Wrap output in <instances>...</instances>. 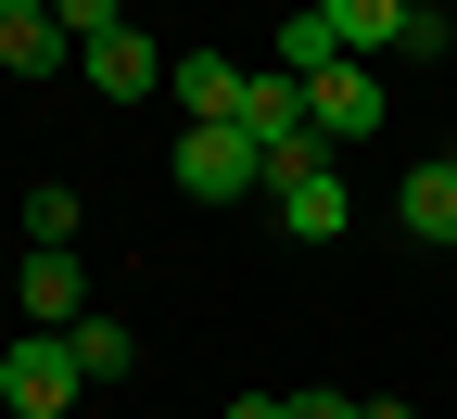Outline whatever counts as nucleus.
<instances>
[{
    "instance_id": "f257e3e1",
    "label": "nucleus",
    "mask_w": 457,
    "mask_h": 419,
    "mask_svg": "<svg viewBox=\"0 0 457 419\" xmlns=\"http://www.w3.org/2000/svg\"><path fill=\"white\" fill-rule=\"evenodd\" d=\"M77 343L64 331H26V343H0V406L13 419H77Z\"/></svg>"
},
{
    "instance_id": "9b49d317",
    "label": "nucleus",
    "mask_w": 457,
    "mask_h": 419,
    "mask_svg": "<svg viewBox=\"0 0 457 419\" xmlns=\"http://www.w3.org/2000/svg\"><path fill=\"white\" fill-rule=\"evenodd\" d=\"M64 343H77V369H89V381H128V369H140V331H128V318H77Z\"/></svg>"
},
{
    "instance_id": "9d476101",
    "label": "nucleus",
    "mask_w": 457,
    "mask_h": 419,
    "mask_svg": "<svg viewBox=\"0 0 457 419\" xmlns=\"http://www.w3.org/2000/svg\"><path fill=\"white\" fill-rule=\"evenodd\" d=\"M64 26H51V13H0V77H51V64H64Z\"/></svg>"
},
{
    "instance_id": "2eb2a0df",
    "label": "nucleus",
    "mask_w": 457,
    "mask_h": 419,
    "mask_svg": "<svg viewBox=\"0 0 457 419\" xmlns=\"http://www.w3.org/2000/svg\"><path fill=\"white\" fill-rule=\"evenodd\" d=\"M394 64H445V13H407V26H394Z\"/></svg>"
},
{
    "instance_id": "6ab92c4d",
    "label": "nucleus",
    "mask_w": 457,
    "mask_h": 419,
    "mask_svg": "<svg viewBox=\"0 0 457 419\" xmlns=\"http://www.w3.org/2000/svg\"><path fill=\"white\" fill-rule=\"evenodd\" d=\"M0 13H51V0H0Z\"/></svg>"
},
{
    "instance_id": "39448f33",
    "label": "nucleus",
    "mask_w": 457,
    "mask_h": 419,
    "mask_svg": "<svg viewBox=\"0 0 457 419\" xmlns=\"http://www.w3.org/2000/svg\"><path fill=\"white\" fill-rule=\"evenodd\" d=\"M165 102H179V128H216V114H242V64L228 51H179L165 64Z\"/></svg>"
},
{
    "instance_id": "f3484780",
    "label": "nucleus",
    "mask_w": 457,
    "mask_h": 419,
    "mask_svg": "<svg viewBox=\"0 0 457 419\" xmlns=\"http://www.w3.org/2000/svg\"><path fill=\"white\" fill-rule=\"evenodd\" d=\"M216 419H279V394H228V406H216Z\"/></svg>"
},
{
    "instance_id": "dca6fc26",
    "label": "nucleus",
    "mask_w": 457,
    "mask_h": 419,
    "mask_svg": "<svg viewBox=\"0 0 457 419\" xmlns=\"http://www.w3.org/2000/svg\"><path fill=\"white\" fill-rule=\"evenodd\" d=\"M279 419H356V394H279Z\"/></svg>"
},
{
    "instance_id": "f03ea898",
    "label": "nucleus",
    "mask_w": 457,
    "mask_h": 419,
    "mask_svg": "<svg viewBox=\"0 0 457 419\" xmlns=\"http://www.w3.org/2000/svg\"><path fill=\"white\" fill-rule=\"evenodd\" d=\"M179 191L191 204H254L267 191V153L228 128V114H216V128H179Z\"/></svg>"
},
{
    "instance_id": "4468645a",
    "label": "nucleus",
    "mask_w": 457,
    "mask_h": 419,
    "mask_svg": "<svg viewBox=\"0 0 457 419\" xmlns=\"http://www.w3.org/2000/svg\"><path fill=\"white\" fill-rule=\"evenodd\" d=\"M51 26L89 51V38H114V26H128V0H51Z\"/></svg>"
},
{
    "instance_id": "aec40b11",
    "label": "nucleus",
    "mask_w": 457,
    "mask_h": 419,
    "mask_svg": "<svg viewBox=\"0 0 457 419\" xmlns=\"http://www.w3.org/2000/svg\"><path fill=\"white\" fill-rule=\"evenodd\" d=\"M445 13H457V0H445Z\"/></svg>"
},
{
    "instance_id": "ddd939ff",
    "label": "nucleus",
    "mask_w": 457,
    "mask_h": 419,
    "mask_svg": "<svg viewBox=\"0 0 457 419\" xmlns=\"http://www.w3.org/2000/svg\"><path fill=\"white\" fill-rule=\"evenodd\" d=\"M343 64V38L318 26V0H305V13H279V77H330Z\"/></svg>"
},
{
    "instance_id": "20e7f679",
    "label": "nucleus",
    "mask_w": 457,
    "mask_h": 419,
    "mask_svg": "<svg viewBox=\"0 0 457 419\" xmlns=\"http://www.w3.org/2000/svg\"><path fill=\"white\" fill-rule=\"evenodd\" d=\"M267 204H279V229H293V242H343V229H356V191H343V165L267 178Z\"/></svg>"
},
{
    "instance_id": "0eeeda50",
    "label": "nucleus",
    "mask_w": 457,
    "mask_h": 419,
    "mask_svg": "<svg viewBox=\"0 0 457 419\" xmlns=\"http://www.w3.org/2000/svg\"><path fill=\"white\" fill-rule=\"evenodd\" d=\"M77 64H89V89H102V102H140V89H165V51H153L140 26H114V38H89Z\"/></svg>"
},
{
    "instance_id": "a211bd4d",
    "label": "nucleus",
    "mask_w": 457,
    "mask_h": 419,
    "mask_svg": "<svg viewBox=\"0 0 457 419\" xmlns=\"http://www.w3.org/2000/svg\"><path fill=\"white\" fill-rule=\"evenodd\" d=\"M356 419H420V406H407V394H381V406H356Z\"/></svg>"
},
{
    "instance_id": "7ed1b4c3",
    "label": "nucleus",
    "mask_w": 457,
    "mask_h": 419,
    "mask_svg": "<svg viewBox=\"0 0 457 419\" xmlns=\"http://www.w3.org/2000/svg\"><path fill=\"white\" fill-rule=\"evenodd\" d=\"M305 128H318V153L343 165V153L381 128V64H330V77H305Z\"/></svg>"
},
{
    "instance_id": "423d86ee",
    "label": "nucleus",
    "mask_w": 457,
    "mask_h": 419,
    "mask_svg": "<svg viewBox=\"0 0 457 419\" xmlns=\"http://www.w3.org/2000/svg\"><path fill=\"white\" fill-rule=\"evenodd\" d=\"M394 216H407L432 255H457V153H420V165H407V191H394Z\"/></svg>"
},
{
    "instance_id": "6e6552de",
    "label": "nucleus",
    "mask_w": 457,
    "mask_h": 419,
    "mask_svg": "<svg viewBox=\"0 0 457 419\" xmlns=\"http://www.w3.org/2000/svg\"><path fill=\"white\" fill-rule=\"evenodd\" d=\"M318 26L343 38V64H381L394 26H407V0H318Z\"/></svg>"
},
{
    "instance_id": "f8f14e48",
    "label": "nucleus",
    "mask_w": 457,
    "mask_h": 419,
    "mask_svg": "<svg viewBox=\"0 0 457 419\" xmlns=\"http://www.w3.org/2000/svg\"><path fill=\"white\" fill-rule=\"evenodd\" d=\"M26 255H77V191H64V178L26 191Z\"/></svg>"
},
{
    "instance_id": "1a4fd4ad",
    "label": "nucleus",
    "mask_w": 457,
    "mask_h": 419,
    "mask_svg": "<svg viewBox=\"0 0 457 419\" xmlns=\"http://www.w3.org/2000/svg\"><path fill=\"white\" fill-rule=\"evenodd\" d=\"M26 318H38V331H77V318H89L77 255H26Z\"/></svg>"
}]
</instances>
